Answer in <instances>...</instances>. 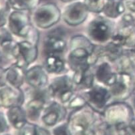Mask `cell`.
<instances>
[{
	"label": "cell",
	"instance_id": "6da1fadb",
	"mask_svg": "<svg viewBox=\"0 0 135 135\" xmlns=\"http://www.w3.org/2000/svg\"><path fill=\"white\" fill-rule=\"evenodd\" d=\"M60 11L52 4L45 5L37 9L34 18L36 23L41 27H47L59 20Z\"/></svg>",
	"mask_w": 135,
	"mask_h": 135
},
{
	"label": "cell",
	"instance_id": "7a4b0ae2",
	"mask_svg": "<svg viewBox=\"0 0 135 135\" xmlns=\"http://www.w3.org/2000/svg\"><path fill=\"white\" fill-rule=\"evenodd\" d=\"M29 20L26 13L22 12H13L9 19V27L13 33L25 36L28 32Z\"/></svg>",
	"mask_w": 135,
	"mask_h": 135
},
{
	"label": "cell",
	"instance_id": "3957f363",
	"mask_svg": "<svg viewBox=\"0 0 135 135\" xmlns=\"http://www.w3.org/2000/svg\"><path fill=\"white\" fill-rule=\"evenodd\" d=\"M88 8L84 3H75L70 5L65 12V20L71 25H78L82 23L87 16Z\"/></svg>",
	"mask_w": 135,
	"mask_h": 135
},
{
	"label": "cell",
	"instance_id": "277c9868",
	"mask_svg": "<svg viewBox=\"0 0 135 135\" xmlns=\"http://www.w3.org/2000/svg\"><path fill=\"white\" fill-rule=\"evenodd\" d=\"M112 86V92L114 94L126 98L131 94L133 89V81L129 74L124 72L117 77Z\"/></svg>",
	"mask_w": 135,
	"mask_h": 135
},
{
	"label": "cell",
	"instance_id": "5b68a950",
	"mask_svg": "<svg viewBox=\"0 0 135 135\" xmlns=\"http://www.w3.org/2000/svg\"><path fill=\"white\" fill-rule=\"evenodd\" d=\"M71 88L70 80L66 77H61L52 82L50 86L51 93L54 96L59 97L62 102H67L72 95Z\"/></svg>",
	"mask_w": 135,
	"mask_h": 135
},
{
	"label": "cell",
	"instance_id": "8992f818",
	"mask_svg": "<svg viewBox=\"0 0 135 135\" xmlns=\"http://www.w3.org/2000/svg\"><path fill=\"white\" fill-rule=\"evenodd\" d=\"M88 52L82 47L77 48L71 53L69 62L72 69L76 71V73L84 72L88 70Z\"/></svg>",
	"mask_w": 135,
	"mask_h": 135
},
{
	"label": "cell",
	"instance_id": "52a82bcc",
	"mask_svg": "<svg viewBox=\"0 0 135 135\" xmlns=\"http://www.w3.org/2000/svg\"><path fill=\"white\" fill-rule=\"evenodd\" d=\"M15 58L22 57L26 63H31L36 58L37 50L35 46L28 42H23L16 45L14 51Z\"/></svg>",
	"mask_w": 135,
	"mask_h": 135
},
{
	"label": "cell",
	"instance_id": "ba28073f",
	"mask_svg": "<svg viewBox=\"0 0 135 135\" xmlns=\"http://www.w3.org/2000/svg\"><path fill=\"white\" fill-rule=\"evenodd\" d=\"M89 34L94 40L104 42L110 36L109 27L104 22L95 21L90 26Z\"/></svg>",
	"mask_w": 135,
	"mask_h": 135
},
{
	"label": "cell",
	"instance_id": "9c48e42d",
	"mask_svg": "<svg viewBox=\"0 0 135 135\" xmlns=\"http://www.w3.org/2000/svg\"><path fill=\"white\" fill-rule=\"evenodd\" d=\"M0 89V102L4 107H16L22 100V94L17 91L9 88H1Z\"/></svg>",
	"mask_w": 135,
	"mask_h": 135
},
{
	"label": "cell",
	"instance_id": "30bf717a",
	"mask_svg": "<svg viewBox=\"0 0 135 135\" xmlns=\"http://www.w3.org/2000/svg\"><path fill=\"white\" fill-rule=\"evenodd\" d=\"M26 78L30 84L34 87H42L46 85L47 77L42 68L36 66L30 69L26 74Z\"/></svg>",
	"mask_w": 135,
	"mask_h": 135
},
{
	"label": "cell",
	"instance_id": "8fae6325",
	"mask_svg": "<svg viewBox=\"0 0 135 135\" xmlns=\"http://www.w3.org/2000/svg\"><path fill=\"white\" fill-rule=\"evenodd\" d=\"M9 122L16 128H22L26 124V115L19 107H12L7 112Z\"/></svg>",
	"mask_w": 135,
	"mask_h": 135
},
{
	"label": "cell",
	"instance_id": "7c38bea8",
	"mask_svg": "<svg viewBox=\"0 0 135 135\" xmlns=\"http://www.w3.org/2000/svg\"><path fill=\"white\" fill-rule=\"evenodd\" d=\"M109 98L108 91L101 87H96L89 92L90 102L96 107L102 108Z\"/></svg>",
	"mask_w": 135,
	"mask_h": 135
},
{
	"label": "cell",
	"instance_id": "4fadbf2b",
	"mask_svg": "<svg viewBox=\"0 0 135 135\" xmlns=\"http://www.w3.org/2000/svg\"><path fill=\"white\" fill-rule=\"evenodd\" d=\"M125 4L122 0H107L104 12L107 16L117 17L124 12Z\"/></svg>",
	"mask_w": 135,
	"mask_h": 135
},
{
	"label": "cell",
	"instance_id": "5bb4252c",
	"mask_svg": "<svg viewBox=\"0 0 135 135\" xmlns=\"http://www.w3.org/2000/svg\"><path fill=\"white\" fill-rule=\"evenodd\" d=\"M64 47L65 42L60 36H49L45 41V50L48 54L60 52Z\"/></svg>",
	"mask_w": 135,
	"mask_h": 135
},
{
	"label": "cell",
	"instance_id": "9a60e30c",
	"mask_svg": "<svg viewBox=\"0 0 135 135\" xmlns=\"http://www.w3.org/2000/svg\"><path fill=\"white\" fill-rule=\"evenodd\" d=\"M96 77L100 82L108 85H112L117 77L111 72V68L107 63H103L99 66L96 72Z\"/></svg>",
	"mask_w": 135,
	"mask_h": 135
},
{
	"label": "cell",
	"instance_id": "2e32d148",
	"mask_svg": "<svg viewBox=\"0 0 135 135\" xmlns=\"http://www.w3.org/2000/svg\"><path fill=\"white\" fill-rule=\"evenodd\" d=\"M23 71L21 66H13L9 68L6 74V79L14 87H19L23 83Z\"/></svg>",
	"mask_w": 135,
	"mask_h": 135
},
{
	"label": "cell",
	"instance_id": "e0dca14e",
	"mask_svg": "<svg viewBox=\"0 0 135 135\" xmlns=\"http://www.w3.org/2000/svg\"><path fill=\"white\" fill-rule=\"evenodd\" d=\"M62 114V108L56 104L51 105L47 109L46 114L43 117V120L48 126L55 124L60 119Z\"/></svg>",
	"mask_w": 135,
	"mask_h": 135
},
{
	"label": "cell",
	"instance_id": "ac0fdd59",
	"mask_svg": "<svg viewBox=\"0 0 135 135\" xmlns=\"http://www.w3.org/2000/svg\"><path fill=\"white\" fill-rule=\"evenodd\" d=\"M44 100L42 98H37L30 101L27 105V113L31 119L37 118L43 107Z\"/></svg>",
	"mask_w": 135,
	"mask_h": 135
},
{
	"label": "cell",
	"instance_id": "d6986e66",
	"mask_svg": "<svg viewBox=\"0 0 135 135\" xmlns=\"http://www.w3.org/2000/svg\"><path fill=\"white\" fill-rule=\"evenodd\" d=\"M46 69L52 73H58L64 68V64L59 57L50 56L46 60Z\"/></svg>",
	"mask_w": 135,
	"mask_h": 135
},
{
	"label": "cell",
	"instance_id": "ffe728a7",
	"mask_svg": "<svg viewBox=\"0 0 135 135\" xmlns=\"http://www.w3.org/2000/svg\"><path fill=\"white\" fill-rule=\"evenodd\" d=\"M84 4L88 9L94 12H98L104 9L107 0H84Z\"/></svg>",
	"mask_w": 135,
	"mask_h": 135
},
{
	"label": "cell",
	"instance_id": "44dd1931",
	"mask_svg": "<svg viewBox=\"0 0 135 135\" xmlns=\"http://www.w3.org/2000/svg\"><path fill=\"white\" fill-rule=\"evenodd\" d=\"M9 3V0H0V27H2L6 22Z\"/></svg>",
	"mask_w": 135,
	"mask_h": 135
},
{
	"label": "cell",
	"instance_id": "7402d4cb",
	"mask_svg": "<svg viewBox=\"0 0 135 135\" xmlns=\"http://www.w3.org/2000/svg\"><path fill=\"white\" fill-rule=\"evenodd\" d=\"M33 1L34 0H9V2L15 8L24 9L32 6Z\"/></svg>",
	"mask_w": 135,
	"mask_h": 135
},
{
	"label": "cell",
	"instance_id": "603a6c76",
	"mask_svg": "<svg viewBox=\"0 0 135 135\" xmlns=\"http://www.w3.org/2000/svg\"><path fill=\"white\" fill-rule=\"evenodd\" d=\"M21 135H37V127L31 124H25L22 128Z\"/></svg>",
	"mask_w": 135,
	"mask_h": 135
},
{
	"label": "cell",
	"instance_id": "cb8c5ba5",
	"mask_svg": "<svg viewBox=\"0 0 135 135\" xmlns=\"http://www.w3.org/2000/svg\"><path fill=\"white\" fill-rule=\"evenodd\" d=\"M10 41H12V40L9 33L7 31L5 30L4 29H0V44L1 46Z\"/></svg>",
	"mask_w": 135,
	"mask_h": 135
},
{
	"label": "cell",
	"instance_id": "d4e9b609",
	"mask_svg": "<svg viewBox=\"0 0 135 135\" xmlns=\"http://www.w3.org/2000/svg\"><path fill=\"white\" fill-rule=\"evenodd\" d=\"M8 126L6 122V118L2 112H0V134L3 133L7 131Z\"/></svg>",
	"mask_w": 135,
	"mask_h": 135
},
{
	"label": "cell",
	"instance_id": "484cf974",
	"mask_svg": "<svg viewBox=\"0 0 135 135\" xmlns=\"http://www.w3.org/2000/svg\"><path fill=\"white\" fill-rule=\"evenodd\" d=\"M54 135H70L68 127L66 125H62L60 127H57L54 130Z\"/></svg>",
	"mask_w": 135,
	"mask_h": 135
},
{
	"label": "cell",
	"instance_id": "4316f807",
	"mask_svg": "<svg viewBox=\"0 0 135 135\" xmlns=\"http://www.w3.org/2000/svg\"><path fill=\"white\" fill-rule=\"evenodd\" d=\"M132 50L134 51V52H135V45H134V47H132Z\"/></svg>",
	"mask_w": 135,
	"mask_h": 135
},
{
	"label": "cell",
	"instance_id": "83f0119b",
	"mask_svg": "<svg viewBox=\"0 0 135 135\" xmlns=\"http://www.w3.org/2000/svg\"><path fill=\"white\" fill-rule=\"evenodd\" d=\"M64 2H70V1H72V0H63Z\"/></svg>",
	"mask_w": 135,
	"mask_h": 135
},
{
	"label": "cell",
	"instance_id": "f1b7e54d",
	"mask_svg": "<svg viewBox=\"0 0 135 135\" xmlns=\"http://www.w3.org/2000/svg\"><path fill=\"white\" fill-rule=\"evenodd\" d=\"M134 107L135 108V98H134Z\"/></svg>",
	"mask_w": 135,
	"mask_h": 135
},
{
	"label": "cell",
	"instance_id": "f546056e",
	"mask_svg": "<svg viewBox=\"0 0 135 135\" xmlns=\"http://www.w3.org/2000/svg\"><path fill=\"white\" fill-rule=\"evenodd\" d=\"M6 135H7V134H6Z\"/></svg>",
	"mask_w": 135,
	"mask_h": 135
}]
</instances>
